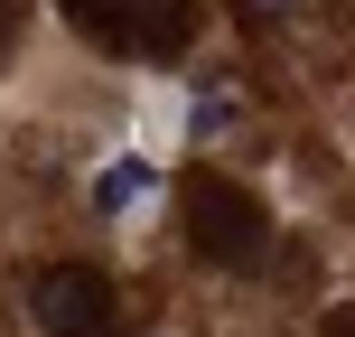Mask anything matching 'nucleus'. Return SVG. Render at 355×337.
Returning <instances> with one entry per match:
<instances>
[{
  "label": "nucleus",
  "mask_w": 355,
  "mask_h": 337,
  "mask_svg": "<svg viewBox=\"0 0 355 337\" xmlns=\"http://www.w3.org/2000/svg\"><path fill=\"white\" fill-rule=\"evenodd\" d=\"M187 244L206 253V263H225V272H252L262 244H271V215L252 206L234 178H187Z\"/></svg>",
  "instance_id": "nucleus-1"
},
{
  "label": "nucleus",
  "mask_w": 355,
  "mask_h": 337,
  "mask_svg": "<svg viewBox=\"0 0 355 337\" xmlns=\"http://www.w3.org/2000/svg\"><path fill=\"white\" fill-rule=\"evenodd\" d=\"M66 19L122 56H178L196 38V0H66Z\"/></svg>",
  "instance_id": "nucleus-2"
},
{
  "label": "nucleus",
  "mask_w": 355,
  "mask_h": 337,
  "mask_svg": "<svg viewBox=\"0 0 355 337\" xmlns=\"http://www.w3.org/2000/svg\"><path fill=\"white\" fill-rule=\"evenodd\" d=\"M28 309H37L47 337H112V328H122V300H112V281H103L94 263L37 272V281H28Z\"/></svg>",
  "instance_id": "nucleus-3"
},
{
  "label": "nucleus",
  "mask_w": 355,
  "mask_h": 337,
  "mask_svg": "<svg viewBox=\"0 0 355 337\" xmlns=\"http://www.w3.org/2000/svg\"><path fill=\"white\" fill-rule=\"evenodd\" d=\"M141 197H150V160H112L103 178H94V206H103V215L141 206Z\"/></svg>",
  "instance_id": "nucleus-4"
},
{
  "label": "nucleus",
  "mask_w": 355,
  "mask_h": 337,
  "mask_svg": "<svg viewBox=\"0 0 355 337\" xmlns=\"http://www.w3.org/2000/svg\"><path fill=\"white\" fill-rule=\"evenodd\" d=\"M10 38H19V0H0V47H10Z\"/></svg>",
  "instance_id": "nucleus-5"
},
{
  "label": "nucleus",
  "mask_w": 355,
  "mask_h": 337,
  "mask_svg": "<svg viewBox=\"0 0 355 337\" xmlns=\"http://www.w3.org/2000/svg\"><path fill=\"white\" fill-rule=\"evenodd\" d=\"M327 337H355V309H327Z\"/></svg>",
  "instance_id": "nucleus-6"
}]
</instances>
